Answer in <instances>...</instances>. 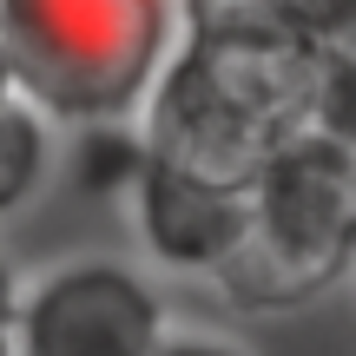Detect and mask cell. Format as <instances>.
<instances>
[{
	"label": "cell",
	"mask_w": 356,
	"mask_h": 356,
	"mask_svg": "<svg viewBox=\"0 0 356 356\" xmlns=\"http://www.w3.org/2000/svg\"><path fill=\"white\" fill-rule=\"evenodd\" d=\"M323 60L264 33L185 26L165 73L145 92V159L178 165L204 185L244 191L277 165L297 139L317 132Z\"/></svg>",
	"instance_id": "obj_1"
},
{
	"label": "cell",
	"mask_w": 356,
	"mask_h": 356,
	"mask_svg": "<svg viewBox=\"0 0 356 356\" xmlns=\"http://www.w3.org/2000/svg\"><path fill=\"white\" fill-rule=\"evenodd\" d=\"M178 47V0H0V53L40 119L139 113Z\"/></svg>",
	"instance_id": "obj_2"
},
{
	"label": "cell",
	"mask_w": 356,
	"mask_h": 356,
	"mask_svg": "<svg viewBox=\"0 0 356 356\" xmlns=\"http://www.w3.org/2000/svg\"><path fill=\"white\" fill-rule=\"evenodd\" d=\"M356 264V145L310 132L251 185L244 251L218 270V291L244 310H291L350 277Z\"/></svg>",
	"instance_id": "obj_3"
},
{
	"label": "cell",
	"mask_w": 356,
	"mask_h": 356,
	"mask_svg": "<svg viewBox=\"0 0 356 356\" xmlns=\"http://www.w3.org/2000/svg\"><path fill=\"white\" fill-rule=\"evenodd\" d=\"M165 337V297L113 257L47 270L13 317V356H159Z\"/></svg>",
	"instance_id": "obj_4"
},
{
	"label": "cell",
	"mask_w": 356,
	"mask_h": 356,
	"mask_svg": "<svg viewBox=\"0 0 356 356\" xmlns=\"http://www.w3.org/2000/svg\"><path fill=\"white\" fill-rule=\"evenodd\" d=\"M126 198H132L139 244L165 270H204L218 284V270L244 251V231H251V198L244 191L204 185V178L139 152V172H132Z\"/></svg>",
	"instance_id": "obj_5"
},
{
	"label": "cell",
	"mask_w": 356,
	"mask_h": 356,
	"mask_svg": "<svg viewBox=\"0 0 356 356\" xmlns=\"http://www.w3.org/2000/svg\"><path fill=\"white\" fill-rule=\"evenodd\" d=\"M47 172H53V126L26 99L0 106V218L33 204Z\"/></svg>",
	"instance_id": "obj_6"
},
{
	"label": "cell",
	"mask_w": 356,
	"mask_h": 356,
	"mask_svg": "<svg viewBox=\"0 0 356 356\" xmlns=\"http://www.w3.org/2000/svg\"><path fill=\"white\" fill-rule=\"evenodd\" d=\"M159 356H244L238 343H225V337H165V343H159Z\"/></svg>",
	"instance_id": "obj_7"
},
{
	"label": "cell",
	"mask_w": 356,
	"mask_h": 356,
	"mask_svg": "<svg viewBox=\"0 0 356 356\" xmlns=\"http://www.w3.org/2000/svg\"><path fill=\"white\" fill-rule=\"evenodd\" d=\"M20 297H26V284H20V270H13V257L0 251V330H13V317H20Z\"/></svg>",
	"instance_id": "obj_8"
},
{
	"label": "cell",
	"mask_w": 356,
	"mask_h": 356,
	"mask_svg": "<svg viewBox=\"0 0 356 356\" xmlns=\"http://www.w3.org/2000/svg\"><path fill=\"white\" fill-rule=\"evenodd\" d=\"M20 99V86H13V66H7V53H0V106H13Z\"/></svg>",
	"instance_id": "obj_9"
},
{
	"label": "cell",
	"mask_w": 356,
	"mask_h": 356,
	"mask_svg": "<svg viewBox=\"0 0 356 356\" xmlns=\"http://www.w3.org/2000/svg\"><path fill=\"white\" fill-rule=\"evenodd\" d=\"M0 356H13V330H0Z\"/></svg>",
	"instance_id": "obj_10"
},
{
	"label": "cell",
	"mask_w": 356,
	"mask_h": 356,
	"mask_svg": "<svg viewBox=\"0 0 356 356\" xmlns=\"http://www.w3.org/2000/svg\"><path fill=\"white\" fill-rule=\"evenodd\" d=\"M350 277H356V264H350Z\"/></svg>",
	"instance_id": "obj_11"
}]
</instances>
